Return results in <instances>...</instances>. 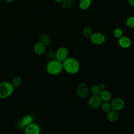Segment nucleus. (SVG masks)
Returning a JSON list of instances; mask_svg holds the SVG:
<instances>
[{"label": "nucleus", "mask_w": 134, "mask_h": 134, "mask_svg": "<svg viewBox=\"0 0 134 134\" xmlns=\"http://www.w3.org/2000/svg\"><path fill=\"white\" fill-rule=\"evenodd\" d=\"M62 65L63 70L70 74L77 73L80 69L79 62L76 59L72 57H68L62 62Z\"/></svg>", "instance_id": "nucleus-1"}, {"label": "nucleus", "mask_w": 134, "mask_h": 134, "mask_svg": "<svg viewBox=\"0 0 134 134\" xmlns=\"http://www.w3.org/2000/svg\"><path fill=\"white\" fill-rule=\"evenodd\" d=\"M63 70L62 62L57 59L51 60L46 65V70L47 72L52 75L59 74Z\"/></svg>", "instance_id": "nucleus-2"}, {"label": "nucleus", "mask_w": 134, "mask_h": 134, "mask_svg": "<svg viewBox=\"0 0 134 134\" xmlns=\"http://www.w3.org/2000/svg\"><path fill=\"white\" fill-rule=\"evenodd\" d=\"M14 87L8 82L4 81L0 83V98H6L9 97L14 92Z\"/></svg>", "instance_id": "nucleus-3"}, {"label": "nucleus", "mask_w": 134, "mask_h": 134, "mask_svg": "<svg viewBox=\"0 0 134 134\" xmlns=\"http://www.w3.org/2000/svg\"><path fill=\"white\" fill-rule=\"evenodd\" d=\"M76 92L77 95L81 98L85 99L88 97L90 94V88L85 83H80L76 87Z\"/></svg>", "instance_id": "nucleus-4"}, {"label": "nucleus", "mask_w": 134, "mask_h": 134, "mask_svg": "<svg viewBox=\"0 0 134 134\" xmlns=\"http://www.w3.org/2000/svg\"><path fill=\"white\" fill-rule=\"evenodd\" d=\"M90 40L91 42L94 44L100 45L105 42L106 37L103 33L96 32L92 34L90 37Z\"/></svg>", "instance_id": "nucleus-5"}, {"label": "nucleus", "mask_w": 134, "mask_h": 134, "mask_svg": "<svg viewBox=\"0 0 134 134\" xmlns=\"http://www.w3.org/2000/svg\"><path fill=\"white\" fill-rule=\"evenodd\" d=\"M69 54L68 50L65 47H60L59 48L55 53V59L63 62L68 57Z\"/></svg>", "instance_id": "nucleus-6"}, {"label": "nucleus", "mask_w": 134, "mask_h": 134, "mask_svg": "<svg viewBox=\"0 0 134 134\" xmlns=\"http://www.w3.org/2000/svg\"><path fill=\"white\" fill-rule=\"evenodd\" d=\"M110 104L111 109L117 111L121 110L124 107L125 102L122 98L117 97L112 100Z\"/></svg>", "instance_id": "nucleus-7"}, {"label": "nucleus", "mask_w": 134, "mask_h": 134, "mask_svg": "<svg viewBox=\"0 0 134 134\" xmlns=\"http://www.w3.org/2000/svg\"><path fill=\"white\" fill-rule=\"evenodd\" d=\"M88 105L93 108H97L100 106L102 100L99 96L93 95L88 99Z\"/></svg>", "instance_id": "nucleus-8"}, {"label": "nucleus", "mask_w": 134, "mask_h": 134, "mask_svg": "<svg viewBox=\"0 0 134 134\" xmlns=\"http://www.w3.org/2000/svg\"><path fill=\"white\" fill-rule=\"evenodd\" d=\"M40 131L39 126L37 124L32 122L26 127L25 133V134H39Z\"/></svg>", "instance_id": "nucleus-9"}, {"label": "nucleus", "mask_w": 134, "mask_h": 134, "mask_svg": "<svg viewBox=\"0 0 134 134\" xmlns=\"http://www.w3.org/2000/svg\"><path fill=\"white\" fill-rule=\"evenodd\" d=\"M118 43L121 48L124 49H127L131 46V41L129 37L122 36L120 38H118Z\"/></svg>", "instance_id": "nucleus-10"}, {"label": "nucleus", "mask_w": 134, "mask_h": 134, "mask_svg": "<svg viewBox=\"0 0 134 134\" xmlns=\"http://www.w3.org/2000/svg\"><path fill=\"white\" fill-rule=\"evenodd\" d=\"M46 47L43 43L39 41L34 44V51L37 55H42L45 52Z\"/></svg>", "instance_id": "nucleus-11"}, {"label": "nucleus", "mask_w": 134, "mask_h": 134, "mask_svg": "<svg viewBox=\"0 0 134 134\" xmlns=\"http://www.w3.org/2000/svg\"><path fill=\"white\" fill-rule=\"evenodd\" d=\"M98 95L103 102H109L111 98V93L106 89L100 91Z\"/></svg>", "instance_id": "nucleus-12"}, {"label": "nucleus", "mask_w": 134, "mask_h": 134, "mask_svg": "<svg viewBox=\"0 0 134 134\" xmlns=\"http://www.w3.org/2000/svg\"><path fill=\"white\" fill-rule=\"evenodd\" d=\"M107 119L111 122H115L118 118V114L117 111L113 109H110L107 113Z\"/></svg>", "instance_id": "nucleus-13"}, {"label": "nucleus", "mask_w": 134, "mask_h": 134, "mask_svg": "<svg viewBox=\"0 0 134 134\" xmlns=\"http://www.w3.org/2000/svg\"><path fill=\"white\" fill-rule=\"evenodd\" d=\"M92 0H80L79 3V8L83 10L87 9L91 6Z\"/></svg>", "instance_id": "nucleus-14"}, {"label": "nucleus", "mask_w": 134, "mask_h": 134, "mask_svg": "<svg viewBox=\"0 0 134 134\" xmlns=\"http://www.w3.org/2000/svg\"><path fill=\"white\" fill-rule=\"evenodd\" d=\"M40 41L43 43L46 47H49L51 44V40L50 38L47 34H43L40 35Z\"/></svg>", "instance_id": "nucleus-15"}, {"label": "nucleus", "mask_w": 134, "mask_h": 134, "mask_svg": "<svg viewBox=\"0 0 134 134\" xmlns=\"http://www.w3.org/2000/svg\"><path fill=\"white\" fill-rule=\"evenodd\" d=\"M61 5L64 9H70L74 5V0H63L61 3Z\"/></svg>", "instance_id": "nucleus-16"}, {"label": "nucleus", "mask_w": 134, "mask_h": 134, "mask_svg": "<svg viewBox=\"0 0 134 134\" xmlns=\"http://www.w3.org/2000/svg\"><path fill=\"white\" fill-rule=\"evenodd\" d=\"M32 117L31 116L29 115H25L23 117L21 120V124L24 126H27L28 125H30L32 123Z\"/></svg>", "instance_id": "nucleus-17"}, {"label": "nucleus", "mask_w": 134, "mask_h": 134, "mask_svg": "<svg viewBox=\"0 0 134 134\" xmlns=\"http://www.w3.org/2000/svg\"><path fill=\"white\" fill-rule=\"evenodd\" d=\"M22 83V80L19 76H15L12 80L11 84L14 88L19 87Z\"/></svg>", "instance_id": "nucleus-18"}, {"label": "nucleus", "mask_w": 134, "mask_h": 134, "mask_svg": "<svg viewBox=\"0 0 134 134\" xmlns=\"http://www.w3.org/2000/svg\"><path fill=\"white\" fill-rule=\"evenodd\" d=\"M93 33V32L92 29L90 27L86 26L83 29L82 34L83 36L86 38H90V37L91 36Z\"/></svg>", "instance_id": "nucleus-19"}, {"label": "nucleus", "mask_w": 134, "mask_h": 134, "mask_svg": "<svg viewBox=\"0 0 134 134\" xmlns=\"http://www.w3.org/2000/svg\"><path fill=\"white\" fill-rule=\"evenodd\" d=\"M100 107L102 110L106 113H107L108 111L111 109V104L108 102H104L103 103H102Z\"/></svg>", "instance_id": "nucleus-20"}, {"label": "nucleus", "mask_w": 134, "mask_h": 134, "mask_svg": "<svg viewBox=\"0 0 134 134\" xmlns=\"http://www.w3.org/2000/svg\"><path fill=\"white\" fill-rule=\"evenodd\" d=\"M126 24L130 28H134V16H130L126 20Z\"/></svg>", "instance_id": "nucleus-21"}, {"label": "nucleus", "mask_w": 134, "mask_h": 134, "mask_svg": "<svg viewBox=\"0 0 134 134\" xmlns=\"http://www.w3.org/2000/svg\"><path fill=\"white\" fill-rule=\"evenodd\" d=\"M100 89L99 88V85H93L91 89V92L92 94V95H99L100 92Z\"/></svg>", "instance_id": "nucleus-22"}, {"label": "nucleus", "mask_w": 134, "mask_h": 134, "mask_svg": "<svg viewBox=\"0 0 134 134\" xmlns=\"http://www.w3.org/2000/svg\"><path fill=\"white\" fill-rule=\"evenodd\" d=\"M113 35L115 37L118 39L123 36V31L121 29L117 28L114 29L113 31Z\"/></svg>", "instance_id": "nucleus-23"}, {"label": "nucleus", "mask_w": 134, "mask_h": 134, "mask_svg": "<svg viewBox=\"0 0 134 134\" xmlns=\"http://www.w3.org/2000/svg\"><path fill=\"white\" fill-rule=\"evenodd\" d=\"M99 88H100V89L101 91L106 89V86H105V85L104 84H103V83L100 84L99 85Z\"/></svg>", "instance_id": "nucleus-24"}, {"label": "nucleus", "mask_w": 134, "mask_h": 134, "mask_svg": "<svg viewBox=\"0 0 134 134\" xmlns=\"http://www.w3.org/2000/svg\"><path fill=\"white\" fill-rule=\"evenodd\" d=\"M128 2L130 6L134 7V0H128Z\"/></svg>", "instance_id": "nucleus-25"}, {"label": "nucleus", "mask_w": 134, "mask_h": 134, "mask_svg": "<svg viewBox=\"0 0 134 134\" xmlns=\"http://www.w3.org/2000/svg\"><path fill=\"white\" fill-rule=\"evenodd\" d=\"M54 1L57 3H61L63 1V0H54Z\"/></svg>", "instance_id": "nucleus-26"}, {"label": "nucleus", "mask_w": 134, "mask_h": 134, "mask_svg": "<svg viewBox=\"0 0 134 134\" xmlns=\"http://www.w3.org/2000/svg\"><path fill=\"white\" fill-rule=\"evenodd\" d=\"M6 1L9 3H13L15 1V0H6Z\"/></svg>", "instance_id": "nucleus-27"}]
</instances>
